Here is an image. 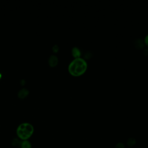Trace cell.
Listing matches in <instances>:
<instances>
[{"instance_id": "cell-1", "label": "cell", "mask_w": 148, "mask_h": 148, "mask_svg": "<svg viewBox=\"0 0 148 148\" xmlns=\"http://www.w3.org/2000/svg\"><path fill=\"white\" fill-rule=\"evenodd\" d=\"M87 68L86 61L82 58H74L68 65V71L71 75L75 76H79L83 75Z\"/></svg>"}, {"instance_id": "cell-3", "label": "cell", "mask_w": 148, "mask_h": 148, "mask_svg": "<svg viewBox=\"0 0 148 148\" xmlns=\"http://www.w3.org/2000/svg\"><path fill=\"white\" fill-rule=\"evenodd\" d=\"M71 53L72 56L75 58H79V57H81V54H82V52L80 49L77 47V46H73L72 48V50H71Z\"/></svg>"}, {"instance_id": "cell-7", "label": "cell", "mask_w": 148, "mask_h": 148, "mask_svg": "<svg viewBox=\"0 0 148 148\" xmlns=\"http://www.w3.org/2000/svg\"><path fill=\"white\" fill-rule=\"evenodd\" d=\"M144 43L148 47V34H147L146 35V36L145 37V39H144Z\"/></svg>"}, {"instance_id": "cell-6", "label": "cell", "mask_w": 148, "mask_h": 148, "mask_svg": "<svg viewBox=\"0 0 148 148\" xmlns=\"http://www.w3.org/2000/svg\"><path fill=\"white\" fill-rule=\"evenodd\" d=\"M20 148H32L31 143L28 140H22L20 142Z\"/></svg>"}, {"instance_id": "cell-4", "label": "cell", "mask_w": 148, "mask_h": 148, "mask_svg": "<svg viewBox=\"0 0 148 148\" xmlns=\"http://www.w3.org/2000/svg\"><path fill=\"white\" fill-rule=\"evenodd\" d=\"M58 57L55 56V55H51L49 59V63L50 64V66H56L57 63H58Z\"/></svg>"}, {"instance_id": "cell-5", "label": "cell", "mask_w": 148, "mask_h": 148, "mask_svg": "<svg viewBox=\"0 0 148 148\" xmlns=\"http://www.w3.org/2000/svg\"><path fill=\"white\" fill-rule=\"evenodd\" d=\"M135 46L138 49H142L144 46V40L140 38H138L136 39V41L134 42Z\"/></svg>"}, {"instance_id": "cell-8", "label": "cell", "mask_w": 148, "mask_h": 148, "mask_svg": "<svg viewBox=\"0 0 148 148\" xmlns=\"http://www.w3.org/2000/svg\"><path fill=\"white\" fill-rule=\"evenodd\" d=\"M53 49L54 51L57 52V51L58 50V49H59L58 46H57V45H54V46H53Z\"/></svg>"}, {"instance_id": "cell-2", "label": "cell", "mask_w": 148, "mask_h": 148, "mask_svg": "<svg viewBox=\"0 0 148 148\" xmlns=\"http://www.w3.org/2000/svg\"><path fill=\"white\" fill-rule=\"evenodd\" d=\"M34 127L29 123H23L20 124L16 130L17 136L23 140H27L34 132Z\"/></svg>"}]
</instances>
